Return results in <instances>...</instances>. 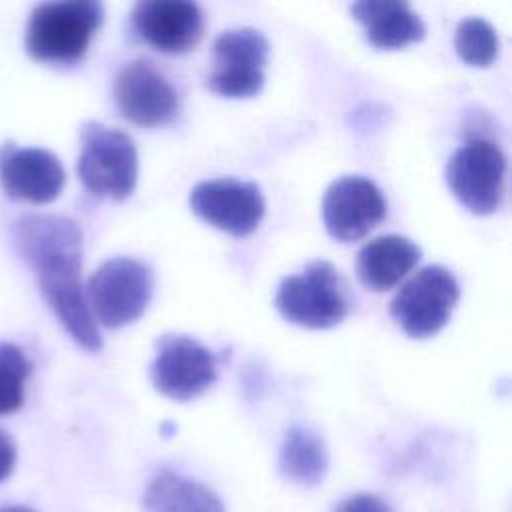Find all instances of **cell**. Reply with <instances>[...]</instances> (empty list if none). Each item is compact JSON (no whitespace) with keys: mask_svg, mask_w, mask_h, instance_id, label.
Segmentation results:
<instances>
[{"mask_svg":"<svg viewBox=\"0 0 512 512\" xmlns=\"http://www.w3.org/2000/svg\"><path fill=\"white\" fill-rule=\"evenodd\" d=\"M14 238L60 324L82 348L98 352L102 336L80 284L82 232L78 224L62 216L28 214L16 222Z\"/></svg>","mask_w":512,"mask_h":512,"instance_id":"obj_1","label":"cell"},{"mask_svg":"<svg viewBox=\"0 0 512 512\" xmlns=\"http://www.w3.org/2000/svg\"><path fill=\"white\" fill-rule=\"evenodd\" d=\"M102 20L104 8L94 0L38 4L26 26L28 54L48 64H74L86 54Z\"/></svg>","mask_w":512,"mask_h":512,"instance_id":"obj_2","label":"cell"},{"mask_svg":"<svg viewBox=\"0 0 512 512\" xmlns=\"http://www.w3.org/2000/svg\"><path fill=\"white\" fill-rule=\"evenodd\" d=\"M274 306L278 314L296 326L326 330L348 314L346 284L326 260H312L302 272L282 278Z\"/></svg>","mask_w":512,"mask_h":512,"instance_id":"obj_3","label":"cell"},{"mask_svg":"<svg viewBox=\"0 0 512 512\" xmlns=\"http://www.w3.org/2000/svg\"><path fill=\"white\" fill-rule=\"evenodd\" d=\"M80 140L76 170L84 188L100 198H128L138 180V152L132 138L100 122H86Z\"/></svg>","mask_w":512,"mask_h":512,"instance_id":"obj_4","label":"cell"},{"mask_svg":"<svg viewBox=\"0 0 512 512\" xmlns=\"http://www.w3.org/2000/svg\"><path fill=\"white\" fill-rule=\"evenodd\" d=\"M152 270L134 258L116 256L98 266L86 284V302L94 322L122 328L136 322L150 304Z\"/></svg>","mask_w":512,"mask_h":512,"instance_id":"obj_5","label":"cell"},{"mask_svg":"<svg viewBox=\"0 0 512 512\" xmlns=\"http://www.w3.org/2000/svg\"><path fill=\"white\" fill-rule=\"evenodd\" d=\"M458 298L460 286L448 268L424 266L400 286L390 316L410 338H430L446 326Z\"/></svg>","mask_w":512,"mask_h":512,"instance_id":"obj_6","label":"cell"},{"mask_svg":"<svg viewBox=\"0 0 512 512\" xmlns=\"http://www.w3.org/2000/svg\"><path fill=\"white\" fill-rule=\"evenodd\" d=\"M506 158L498 144L472 138L452 152L444 166V180L454 198L472 214L498 210L504 196Z\"/></svg>","mask_w":512,"mask_h":512,"instance_id":"obj_7","label":"cell"},{"mask_svg":"<svg viewBox=\"0 0 512 512\" xmlns=\"http://www.w3.org/2000/svg\"><path fill=\"white\" fill-rule=\"evenodd\" d=\"M218 376L216 354L186 334H162L150 364L152 386L166 398L186 402L206 392Z\"/></svg>","mask_w":512,"mask_h":512,"instance_id":"obj_8","label":"cell"},{"mask_svg":"<svg viewBox=\"0 0 512 512\" xmlns=\"http://www.w3.org/2000/svg\"><path fill=\"white\" fill-rule=\"evenodd\" d=\"M214 68L206 86L224 98H250L264 86L270 44L254 28L224 30L212 44Z\"/></svg>","mask_w":512,"mask_h":512,"instance_id":"obj_9","label":"cell"},{"mask_svg":"<svg viewBox=\"0 0 512 512\" xmlns=\"http://www.w3.org/2000/svg\"><path fill=\"white\" fill-rule=\"evenodd\" d=\"M192 212L234 238L252 234L264 218L266 200L254 182L216 178L198 182L188 196Z\"/></svg>","mask_w":512,"mask_h":512,"instance_id":"obj_10","label":"cell"},{"mask_svg":"<svg viewBox=\"0 0 512 512\" xmlns=\"http://www.w3.org/2000/svg\"><path fill=\"white\" fill-rule=\"evenodd\" d=\"M386 218L382 190L364 176L348 174L334 180L322 198V222L338 242L364 238Z\"/></svg>","mask_w":512,"mask_h":512,"instance_id":"obj_11","label":"cell"},{"mask_svg":"<svg viewBox=\"0 0 512 512\" xmlns=\"http://www.w3.org/2000/svg\"><path fill=\"white\" fill-rule=\"evenodd\" d=\"M114 100L126 120L146 128L172 122L180 110L178 92L150 60L128 62L118 72Z\"/></svg>","mask_w":512,"mask_h":512,"instance_id":"obj_12","label":"cell"},{"mask_svg":"<svg viewBox=\"0 0 512 512\" xmlns=\"http://www.w3.org/2000/svg\"><path fill=\"white\" fill-rule=\"evenodd\" d=\"M134 32L154 50L184 54L192 50L204 32V16L196 2L142 0L130 14Z\"/></svg>","mask_w":512,"mask_h":512,"instance_id":"obj_13","label":"cell"},{"mask_svg":"<svg viewBox=\"0 0 512 512\" xmlns=\"http://www.w3.org/2000/svg\"><path fill=\"white\" fill-rule=\"evenodd\" d=\"M64 180V168L52 152L12 142L0 148V182L10 198L46 204L60 194Z\"/></svg>","mask_w":512,"mask_h":512,"instance_id":"obj_14","label":"cell"},{"mask_svg":"<svg viewBox=\"0 0 512 512\" xmlns=\"http://www.w3.org/2000/svg\"><path fill=\"white\" fill-rule=\"evenodd\" d=\"M350 12L364 26L368 44L378 50H400L426 36L422 18L406 2L364 0L354 2Z\"/></svg>","mask_w":512,"mask_h":512,"instance_id":"obj_15","label":"cell"},{"mask_svg":"<svg viewBox=\"0 0 512 512\" xmlns=\"http://www.w3.org/2000/svg\"><path fill=\"white\" fill-rule=\"evenodd\" d=\"M420 248L406 236L386 234L368 242L356 258V276L364 288L384 292L394 288L420 262Z\"/></svg>","mask_w":512,"mask_h":512,"instance_id":"obj_16","label":"cell"},{"mask_svg":"<svg viewBox=\"0 0 512 512\" xmlns=\"http://www.w3.org/2000/svg\"><path fill=\"white\" fill-rule=\"evenodd\" d=\"M142 506L144 512H226L212 488L174 472H160L150 480Z\"/></svg>","mask_w":512,"mask_h":512,"instance_id":"obj_17","label":"cell"},{"mask_svg":"<svg viewBox=\"0 0 512 512\" xmlns=\"http://www.w3.org/2000/svg\"><path fill=\"white\" fill-rule=\"evenodd\" d=\"M278 470L296 486H318L328 470L326 444L306 426L296 424L288 428L278 452Z\"/></svg>","mask_w":512,"mask_h":512,"instance_id":"obj_18","label":"cell"},{"mask_svg":"<svg viewBox=\"0 0 512 512\" xmlns=\"http://www.w3.org/2000/svg\"><path fill=\"white\" fill-rule=\"evenodd\" d=\"M454 50L468 66L486 68L498 54V34L484 18H464L454 32Z\"/></svg>","mask_w":512,"mask_h":512,"instance_id":"obj_19","label":"cell"},{"mask_svg":"<svg viewBox=\"0 0 512 512\" xmlns=\"http://www.w3.org/2000/svg\"><path fill=\"white\" fill-rule=\"evenodd\" d=\"M30 370L32 366L18 346L0 342V416L16 412L22 406Z\"/></svg>","mask_w":512,"mask_h":512,"instance_id":"obj_20","label":"cell"},{"mask_svg":"<svg viewBox=\"0 0 512 512\" xmlns=\"http://www.w3.org/2000/svg\"><path fill=\"white\" fill-rule=\"evenodd\" d=\"M336 512H392L390 506L374 494H354L340 502Z\"/></svg>","mask_w":512,"mask_h":512,"instance_id":"obj_21","label":"cell"},{"mask_svg":"<svg viewBox=\"0 0 512 512\" xmlns=\"http://www.w3.org/2000/svg\"><path fill=\"white\" fill-rule=\"evenodd\" d=\"M16 464V446L12 442V438L0 430V482L6 480Z\"/></svg>","mask_w":512,"mask_h":512,"instance_id":"obj_22","label":"cell"},{"mask_svg":"<svg viewBox=\"0 0 512 512\" xmlns=\"http://www.w3.org/2000/svg\"><path fill=\"white\" fill-rule=\"evenodd\" d=\"M0 512H34V510L28 506H4L0 508Z\"/></svg>","mask_w":512,"mask_h":512,"instance_id":"obj_23","label":"cell"}]
</instances>
